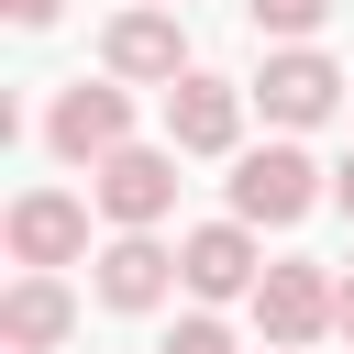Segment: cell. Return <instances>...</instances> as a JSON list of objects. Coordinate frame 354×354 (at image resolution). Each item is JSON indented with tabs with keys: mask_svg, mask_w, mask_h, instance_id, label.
<instances>
[{
	"mask_svg": "<svg viewBox=\"0 0 354 354\" xmlns=\"http://www.w3.org/2000/svg\"><path fill=\"white\" fill-rule=\"evenodd\" d=\"M321 188H332V177H321L299 144H254V155H232V221H243V232H288V221H310Z\"/></svg>",
	"mask_w": 354,
	"mask_h": 354,
	"instance_id": "cell-1",
	"label": "cell"
},
{
	"mask_svg": "<svg viewBox=\"0 0 354 354\" xmlns=\"http://www.w3.org/2000/svg\"><path fill=\"white\" fill-rule=\"evenodd\" d=\"M44 144H55L66 166H88V177H100V166L133 144V88H122V77H66V88H55V111H44Z\"/></svg>",
	"mask_w": 354,
	"mask_h": 354,
	"instance_id": "cell-2",
	"label": "cell"
},
{
	"mask_svg": "<svg viewBox=\"0 0 354 354\" xmlns=\"http://www.w3.org/2000/svg\"><path fill=\"white\" fill-rule=\"evenodd\" d=\"M254 321H266V354H299V343L343 332V288H332L310 254H277L266 288H254Z\"/></svg>",
	"mask_w": 354,
	"mask_h": 354,
	"instance_id": "cell-3",
	"label": "cell"
},
{
	"mask_svg": "<svg viewBox=\"0 0 354 354\" xmlns=\"http://www.w3.org/2000/svg\"><path fill=\"white\" fill-rule=\"evenodd\" d=\"M343 66L321 55V44H277L266 55V77H254V100H266V122H288V133H310V122H332L343 111Z\"/></svg>",
	"mask_w": 354,
	"mask_h": 354,
	"instance_id": "cell-4",
	"label": "cell"
},
{
	"mask_svg": "<svg viewBox=\"0 0 354 354\" xmlns=\"http://www.w3.org/2000/svg\"><path fill=\"white\" fill-rule=\"evenodd\" d=\"M88 199H100L122 232H155V221L177 210V144H122V155L88 177Z\"/></svg>",
	"mask_w": 354,
	"mask_h": 354,
	"instance_id": "cell-5",
	"label": "cell"
},
{
	"mask_svg": "<svg viewBox=\"0 0 354 354\" xmlns=\"http://www.w3.org/2000/svg\"><path fill=\"white\" fill-rule=\"evenodd\" d=\"M100 66H111L122 88H177V77H199V66H188L177 11H122V22L100 33Z\"/></svg>",
	"mask_w": 354,
	"mask_h": 354,
	"instance_id": "cell-6",
	"label": "cell"
},
{
	"mask_svg": "<svg viewBox=\"0 0 354 354\" xmlns=\"http://www.w3.org/2000/svg\"><path fill=\"white\" fill-rule=\"evenodd\" d=\"M77 254H88V199L22 188V199H11V266H22V277H55V266H77Z\"/></svg>",
	"mask_w": 354,
	"mask_h": 354,
	"instance_id": "cell-7",
	"label": "cell"
},
{
	"mask_svg": "<svg viewBox=\"0 0 354 354\" xmlns=\"http://www.w3.org/2000/svg\"><path fill=\"white\" fill-rule=\"evenodd\" d=\"M243 100H254V88H232V77H210V66L177 77V88H166V144H177V155H232V144H243Z\"/></svg>",
	"mask_w": 354,
	"mask_h": 354,
	"instance_id": "cell-8",
	"label": "cell"
},
{
	"mask_svg": "<svg viewBox=\"0 0 354 354\" xmlns=\"http://www.w3.org/2000/svg\"><path fill=\"white\" fill-rule=\"evenodd\" d=\"M177 277H188V299H254L266 288V254H254L243 221H199L177 243Z\"/></svg>",
	"mask_w": 354,
	"mask_h": 354,
	"instance_id": "cell-9",
	"label": "cell"
},
{
	"mask_svg": "<svg viewBox=\"0 0 354 354\" xmlns=\"http://www.w3.org/2000/svg\"><path fill=\"white\" fill-rule=\"evenodd\" d=\"M77 332V288L66 277H11L0 288V354H55Z\"/></svg>",
	"mask_w": 354,
	"mask_h": 354,
	"instance_id": "cell-10",
	"label": "cell"
},
{
	"mask_svg": "<svg viewBox=\"0 0 354 354\" xmlns=\"http://www.w3.org/2000/svg\"><path fill=\"white\" fill-rule=\"evenodd\" d=\"M166 288H177V254L155 232H111L100 243V299L111 310H166Z\"/></svg>",
	"mask_w": 354,
	"mask_h": 354,
	"instance_id": "cell-11",
	"label": "cell"
},
{
	"mask_svg": "<svg viewBox=\"0 0 354 354\" xmlns=\"http://www.w3.org/2000/svg\"><path fill=\"white\" fill-rule=\"evenodd\" d=\"M254 11V33H277V44H310L321 22H332V0H243Z\"/></svg>",
	"mask_w": 354,
	"mask_h": 354,
	"instance_id": "cell-12",
	"label": "cell"
},
{
	"mask_svg": "<svg viewBox=\"0 0 354 354\" xmlns=\"http://www.w3.org/2000/svg\"><path fill=\"white\" fill-rule=\"evenodd\" d=\"M166 354H243V343H232V332H221V321H210V310H188V321H177V332H166Z\"/></svg>",
	"mask_w": 354,
	"mask_h": 354,
	"instance_id": "cell-13",
	"label": "cell"
},
{
	"mask_svg": "<svg viewBox=\"0 0 354 354\" xmlns=\"http://www.w3.org/2000/svg\"><path fill=\"white\" fill-rule=\"evenodd\" d=\"M0 11H11V22H22V33H44V22H55V11H66V0H0Z\"/></svg>",
	"mask_w": 354,
	"mask_h": 354,
	"instance_id": "cell-14",
	"label": "cell"
},
{
	"mask_svg": "<svg viewBox=\"0 0 354 354\" xmlns=\"http://www.w3.org/2000/svg\"><path fill=\"white\" fill-rule=\"evenodd\" d=\"M332 199H343V221H354V155H343V166H332Z\"/></svg>",
	"mask_w": 354,
	"mask_h": 354,
	"instance_id": "cell-15",
	"label": "cell"
},
{
	"mask_svg": "<svg viewBox=\"0 0 354 354\" xmlns=\"http://www.w3.org/2000/svg\"><path fill=\"white\" fill-rule=\"evenodd\" d=\"M343 332H354V277H343Z\"/></svg>",
	"mask_w": 354,
	"mask_h": 354,
	"instance_id": "cell-16",
	"label": "cell"
},
{
	"mask_svg": "<svg viewBox=\"0 0 354 354\" xmlns=\"http://www.w3.org/2000/svg\"><path fill=\"white\" fill-rule=\"evenodd\" d=\"M133 11H177V0H133Z\"/></svg>",
	"mask_w": 354,
	"mask_h": 354,
	"instance_id": "cell-17",
	"label": "cell"
}]
</instances>
